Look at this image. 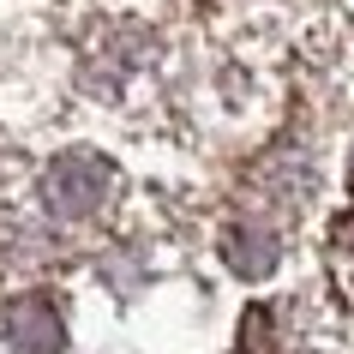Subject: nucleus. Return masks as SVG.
<instances>
[{
	"instance_id": "nucleus-1",
	"label": "nucleus",
	"mask_w": 354,
	"mask_h": 354,
	"mask_svg": "<svg viewBox=\"0 0 354 354\" xmlns=\"http://www.w3.org/2000/svg\"><path fill=\"white\" fill-rule=\"evenodd\" d=\"M114 187V168L102 162V156H84V150H73V156H60L55 168H48V210L55 216H66V223H78V216H91L96 205H102V192Z\"/></svg>"
},
{
	"instance_id": "nucleus-2",
	"label": "nucleus",
	"mask_w": 354,
	"mask_h": 354,
	"mask_svg": "<svg viewBox=\"0 0 354 354\" xmlns=\"http://www.w3.org/2000/svg\"><path fill=\"white\" fill-rule=\"evenodd\" d=\"M6 330H12V342H24L30 354H60V342H66V330H60L55 306L42 295H24L6 306Z\"/></svg>"
},
{
	"instance_id": "nucleus-3",
	"label": "nucleus",
	"mask_w": 354,
	"mask_h": 354,
	"mask_svg": "<svg viewBox=\"0 0 354 354\" xmlns=\"http://www.w3.org/2000/svg\"><path fill=\"white\" fill-rule=\"evenodd\" d=\"M228 264H234L241 277H264V270L277 264V241H270L264 228H234V234H228Z\"/></svg>"
},
{
	"instance_id": "nucleus-4",
	"label": "nucleus",
	"mask_w": 354,
	"mask_h": 354,
	"mask_svg": "<svg viewBox=\"0 0 354 354\" xmlns=\"http://www.w3.org/2000/svg\"><path fill=\"white\" fill-rule=\"evenodd\" d=\"M348 192H354V162H348Z\"/></svg>"
}]
</instances>
